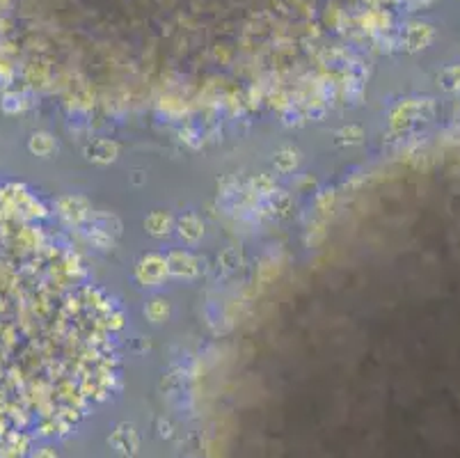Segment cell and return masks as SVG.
<instances>
[{"label": "cell", "instance_id": "6da1fadb", "mask_svg": "<svg viewBox=\"0 0 460 458\" xmlns=\"http://www.w3.org/2000/svg\"><path fill=\"white\" fill-rule=\"evenodd\" d=\"M35 458H53V456H51V452H46V450H44V452H40V454H37Z\"/></svg>", "mask_w": 460, "mask_h": 458}]
</instances>
